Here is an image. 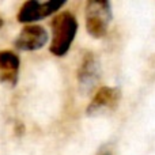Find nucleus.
I'll use <instances>...</instances> for the list:
<instances>
[{
  "instance_id": "obj_1",
  "label": "nucleus",
  "mask_w": 155,
  "mask_h": 155,
  "mask_svg": "<svg viewBox=\"0 0 155 155\" xmlns=\"http://www.w3.org/2000/svg\"><path fill=\"white\" fill-rule=\"evenodd\" d=\"M52 41L49 51L57 57H63L71 49L78 33V21L75 15L68 11L60 12L52 21Z\"/></svg>"
},
{
  "instance_id": "obj_2",
  "label": "nucleus",
  "mask_w": 155,
  "mask_h": 155,
  "mask_svg": "<svg viewBox=\"0 0 155 155\" xmlns=\"http://www.w3.org/2000/svg\"><path fill=\"white\" fill-rule=\"evenodd\" d=\"M113 21L112 0H87L84 5L86 30L93 38H104Z\"/></svg>"
},
{
  "instance_id": "obj_3",
  "label": "nucleus",
  "mask_w": 155,
  "mask_h": 155,
  "mask_svg": "<svg viewBox=\"0 0 155 155\" xmlns=\"http://www.w3.org/2000/svg\"><path fill=\"white\" fill-rule=\"evenodd\" d=\"M49 40L48 31L42 26L38 25H29L25 26L14 41V45L19 51L33 52L44 48Z\"/></svg>"
},
{
  "instance_id": "obj_4",
  "label": "nucleus",
  "mask_w": 155,
  "mask_h": 155,
  "mask_svg": "<svg viewBox=\"0 0 155 155\" xmlns=\"http://www.w3.org/2000/svg\"><path fill=\"white\" fill-rule=\"evenodd\" d=\"M99 80V63L93 52H86L78 70L79 88L83 93L91 91Z\"/></svg>"
},
{
  "instance_id": "obj_5",
  "label": "nucleus",
  "mask_w": 155,
  "mask_h": 155,
  "mask_svg": "<svg viewBox=\"0 0 155 155\" xmlns=\"http://www.w3.org/2000/svg\"><path fill=\"white\" fill-rule=\"evenodd\" d=\"M121 99V91L117 87L104 86L95 93L90 105L87 106V114H95L101 110H114Z\"/></svg>"
},
{
  "instance_id": "obj_6",
  "label": "nucleus",
  "mask_w": 155,
  "mask_h": 155,
  "mask_svg": "<svg viewBox=\"0 0 155 155\" xmlns=\"http://www.w3.org/2000/svg\"><path fill=\"white\" fill-rule=\"evenodd\" d=\"M21 60L18 54L10 51H0V83L15 86L19 78Z\"/></svg>"
},
{
  "instance_id": "obj_7",
  "label": "nucleus",
  "mask_w": 155,
  "mask_h": 155,
  "mask_svg": "<svg viewBox=\"0 0 155 155\" xmlns=\"http://www.w3.org/2000/svg\"><path fill=\"white\" fill-rule=\"evenodd\" d=\"M41 4L42 3L40 0H27L23 3L21 7L18 15V22L21 23H33V22L41 21L42 18V12H41Z\"/></svg>"
},
{
  "instance_id": "obj_8",
  "label": "nucleus",
  "mask_w": 155,
  "mask_h": 155,
  "mask_svg": "<svg viewBox=\"0 0 155 155\" xmlns=\"http://www.w3.org/2000/svg\"><path fill=\"white\" fill-rule=\"evenodd\" d=\"M68 0H46L41 4V12H42V18L53 15L54 12L60 10L63 5L67 3Z\"/></svg>"
},
{
  "instance_id": "obj_9",
  "label": "nucleus",
  "mask_w": 155,
  "mask_h": 155,
  "mask_svg": "<svg viewBox=\"0 0 155 155\" xmlns=\"http://www.w3.org/2000/svg\"><path fill=\"white\" fill-rule=\"evenodd\" d=\"M2 26H3V19L0 18V27H2Z\"/></svg>"
}]
</instances>
